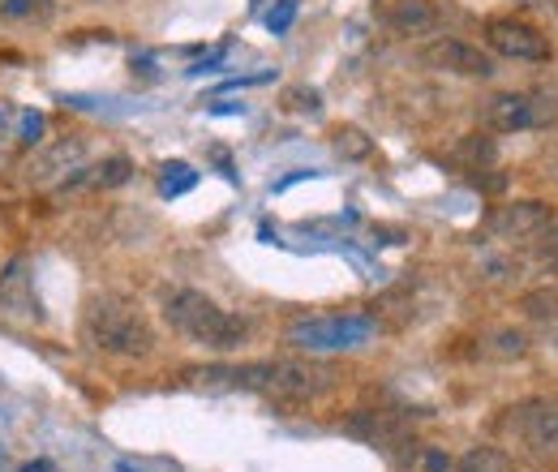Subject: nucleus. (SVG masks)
I'll return each instance as SVG.
<instances>
[{"label": "nucleus", "mask_w": 558, "mask_h": 472, "mask_svg": "<svg viewBox=\"0 0 558 472\" xmlns=\"http://www.w3.org/2000/svg\"><path fill=\"white\" fill-rule=\"evenodd\" d=\"M409 472H456V460L442 451V447H417L413 460H409Z\"/></svg>", "instance_id": "21"}, {"label": "nucleus", "mask_w": 558, "mask_h": 472, "mask_svg": "<svg viewBox=\"0 0 558 472\" xmlns=\"http://www.w3.org/2000/svg\"><path fill=\"white\" fill-rule=\"evenodd\" d=\"M292 17H296V0H283L279 9H271V13H267V26H271L276 35H283V31L292 26Z\"/></svg>", "instance_id": "25"}, {"label": "nucleus", "mask_w": 558, "mask_h": 472, "mask_svg": "<svg viewBox=\"0 0 558 472\" xmlns=\"http://www.w3.org/2000/svg\"><path fill=\"white\" fill-rule=\"evenodd\" d=\"M550 206L537 203V198H520V203H507V206H494L489 215V232L502 237V241H533L546 223H550Z\"/></svg>", "instance_id": "11"}, {"label": "nucleus", "mask_w": 558, "mask_h": 472, "mask_svg": "<svg viewBox=\"0 0 558 472\" xmlns=\"http://www.w3.org/2000/svg\"><path fill=\"white\" fill-rule=\"evenodd\" d=\"M82 164H86V142H82V137H61V142H52V146H44V150L35 155V164H31V185H39V190H52V185H57V190H61Z\"/></svg>", "instance_id": "10"}, {"label": "nucleus", "mask_w": 558, "mask_h": 472, "mask_svg": "<svg viewBox=\"0 0 558 472\" xmlns=\"http://www.w3.org/2000/svg\"><path fill=\"white\" fill-rule=\"evenodd\" d=\"M44 130H48V121H44V112H22L17 117V142L22 146H35V142H44Z\"/></svg>", "instance_id": "23"}, {"label": "nucleus", "mask_w": 558, "mask_h": 472, "mask_svg": "<svg viewBox=\"0 0 558 472\" xmlns=\"http://www.w3.org/2000/svg\"><path fill=\"white\" fill-rule=\"evenodd\" d=\"M378 331L369 314H323V318H301L288 327V343L301 352H356Z\"/></svg>", "instance_id": "4"}, {"label": "nucleus", "mask_w": 558, "mask_h": 472, "mask_svg": "<svg viewBox=\"0 0 558 472\" xmlns=\"http://www.w3.org/2000/svg\"><path fill=\"white\" fill-rule=\"evenodd\" d=\"M52 17V0H0V22H44Z\"/></svg>", "instance_id": "19"}, {"label": "nucleus", "mask_w": 558, "mask_h": 472, "mask_svg": "<svg viewBox=\"0 0 558 472\" xmlns=\"http://www.w3.org/2000/svg\"><path fill=\"white\" fill-rule=\"evenodd\" d=\"M130 177H134V164H130L125 155H108L104 164H82L61 190H65V194H70V190H117V185H125Z\"/></svg>", "instance_id": "12"}, {"label": "nucleus", "mask_w": 558, "mask_h": 472, "mask_svg": "<svg viewBox=\"0 0 558 472\" xmlns=\"http://www.w3.org/2000/svg\"><path fill=\"white\" fill-rule=\"evenodd\" d=\"M520 9H558V0H515Z\"/></svg>", "instance_id": "28"}, {"label": "nucleus", "mask_w": 558, "mask_h": 472, "mask_svg": "<svg viewBox=\"0 0 558 472\" xmlns=\"http://www.w3.org/2000/svg\"><path fill=\"white\" fill-rule=\"evenodd\" d=\"M336 150H340L344 159H365V155L374 150V142L361 134V130H352L349 125V130H340V134H336Z\"/></svg>", "instance_id": "22"}, {"label": "nucleus", "mask_w": 558, "mask_h": 472, "mask_svg": "<svg viewBox=\"0 0 558 472\" xmlns=\"http://www.w3.org/2000/svg\"><path fill=\"white\" fill-rule=\"evenodd\" d=\"M82 339L95 352L125 356V361L150 356V348H155V331H150L146 314L125 296H95L82 318Z\"/></svg>", "instance_id": "3"}, {"label": "nucleus", "mask_w": 558, "mask_h": 472, "mask_svg": "<svg viewBox=\"0 0 558 472\" xmlns=\"http://www.w3.org/2000/svg\"><path fill=\"white\" fill-rule=\"evenodd\" d=\"M421 61H425V69L456 73V77H494V73H498V65H494V57H489L486 48L464 44V39H451V35L434 39V44L421 52Z\"/></svg>", "instance_id": "8"}, {"label": "nucleus", "mask_w": 558, "mask_h": 472, "mask_svg": "<svg viewBox=\"0 0 558 472\" xmlns=\"http://www.w3.org/2000/svg\"><path fill=\"white\" fill-rule=\"evenodd\" d=\"M22 472H48V464L39 460V464H26V469H22Z\"/></svg>", "instance_id": "29"}, {"label": "nucleus", "mask_w": 558, "mask_h": 472, "mask_svg": "<svg viewBox=\"0 0 558 472\" xmlns=\"http://www.w3.org/2000/svg\"><path fill=\"white\" fill-rule=\"evenodd\" d=\"M283 108H292V112H318V90L314 86H288L283 90Z\"/></svg>", "instance_id": "24"}, {"label": "nucleus", "mask_w": 558, "mask_h": 472, "mask_svg": "<svg viewBox=\"0 0 558 472\" xmlns=\"http://www.w3.org/2000/svg\"><path fill=\"white\" fill-rule=\"evenodd\" d=\"M486 125L494 134H524L558 125V104L542 95H494L486 104Z\"/></svg>", "instance_id": "6"}, {"label": "nucleus", "mask_w": 558, "mask_h": 472, "mask_svg": "<svg viewBox=\"0 0 558 472\" xmlns=\"http://www.w3.org/2000/svg\"><path fill=\"white\" fill-rule=\"evenodd\" d=\"M498 429L537 456H558V400H524L498 416Z\"/></svg>", "instance_id": "5"}, {"label": "nucleus", "mask_w": 558, "mask_h": 472, "mask_svg": "<svg viewBox=\"0 0 558 472\" xmlns=\"http://www.w3.org/2000/svg\"><path fill=\"white\" fill-rule=\"evenodd\" d=\"M194 185H198V172H194L190 164L177 159V164H163V168H159V194H163V198H181V194H190Z\"/></svg>", "instance_id": "18"}, {"label": "nucleus", "mask_w": 558, "mask_h": 472, "mask_svg": "<svg viewBox=\"0 0 558 472\" xmlns=\"http://www.w3.org/2000/svg\"><path fill=\"white\" fill-rule=\"evenodd\" d=\"M387 22L400 31V35H434L438 31V4L434 0H396Z\"/></svg>", "instance_id": "14"}, {"label": "nucleus", "mask_w": 558, "mask_h": 472, "mask_svg": "<svg viewBox=\"0 0 558 472\" xmlns=\"http://www.w3.org/2000/svg\"><path fill=\"white\" fill-rule=\"evenodd\" d=\"M163 318L172 331H181L185 339L203 343L210 352H232L250 336V327L236 314H228L215 296L198 292V288H172L163 296Z\"/></svg>", "instance_id": "2"}, {"label": "nucleus", "mask_w": 558, "mask_h": 472, "mask_svg": "<svg viewBox=\"0 0 558 472\" xmlns=\"http://www.w3.org/2000/svg\"><path fill=\"white\" fill-rule=\"evenodd\" d=\"M520 310H524L533 323H542L546 331H555L558 327V288H533V292H524Z\"/></svg>", "instance_id": "17"}, {"label": "nucleus", "mask_w": 558, "mask_h": 472, "mask_svg": "<svg viewBox=\"0 0 558 472\" xmlns=\"http://www.w3.org/2000/svg\"><path fill=\"white\" fill-rule=\"evenodd\" d=\"M486 44H489V52H498V57H507V61H529V65L555 57V44H550L533 22H520V17H489Z\"/></svg>", "instance_id": "7"}, {"label": "nucleus", "mask_w": 558, "mask_h": 472, "mask_svg": "<svg viewBox=\"0 0 558 472\" xmlns=\"http://www.w3.org/2000/svg\"><path fill=\"white\" fill-rule=\"evenodd\" d=\"M456 472H515V464L502 447H469L456 460Z\"/></svg>", "instance_id": "16"}, {"label": "nucleus", "mask_w": 558, "mask_h": 472, "mask_svg": "<svg viewBox=\"0 0 558 472\" xmlns=\"http://www.w3.org/2000/svg\"><path fill=\"white\" fill-rule=\"evenodd\" d=\"M344 434L387 447V443L404 438V421H400L396 412H383V408H356L349 421H344Z\"/></svg>", "instance_id": "13"}, {"label": "nucleus", "mask_w": 558, "mask_h": 472, "mask_svg": "<svg viewBox=\"0 0 558 472\" xmlns=\"http://www.w3.org/2000/svg\"><path fill=\"white\" fill-rule=\"evenodd\" d=\"M17 117H22V112H17V108H13L9 99H0V142L17 134Z\"/></svg>", "instance_id": "26"}, {"label": "nucleus", "mask_w": 558, "mask_h": 472, "mask_svg": "<svg viewBox=\"0 0 558 472\" xmlns=\"http://www.w3.org/2000/svg\"><path fill=\"white\" fill-rule=\"evenodd\" d=\"M489 352H494V356H502V361L524 356V352H529V336H524V331H515V327H498V331L489 336Z\"/></svg>", "instance_id": "20"}, {"label": "nucleus", "mask_w": 558, "mask_h": 472, "mask_svg": "<svg viewBox=\"0 0 558 472\" xmlns=\"http://www.w3.org/2000/svg\"><path fill=\"white\" fill-rule=\"evenodd\" d=\"M336 383H340V370L327 365V361H314V352H310V361L305 356H292V361L232 365V387L236 391H263V396H276V400H288V404L318 400Z\"/></svg>", "instance_id": "1"}, {"label": "nucleus", "mask_w": 558, "mask_h": 472, "mask_svg": "<svg viewBox=\"0 0 558 472\" xmlns=\"http://www.w3.org/2000/svg\"><path fill=\"white\" fill-rule=\"evenodd\" d=\"M0 318L9 323H44V305L35 292V275L26 258H13L0 270Z\"/></svg>", "instance_id": "9"}, {"label": "nucleus", "mask_w": 558, "mask_h": 472, "mask_svg": "<svg viewBox=\"0 0 558 472\" xmlns=\"http://www.w3.org/2000/svg\"><path fill=\"white\" fill-rule=\"evenodd\" d=\"M451 159H456V164H464L469 172H482V168H489V164L498 159V146H494V137L469 134V137H460V142H456Z\"/></svg>", "instance_id": "15"}, {"label": "nucleus", "mask_w": 558, "mask_h": 472, "mask_svg": "<svg viewBox=\"0 0 558 472\" xmlns=\"http://www.w3.org/2000/svg\"><path fill=\"white\" fill-rule=\"evenodd\" d=\"M473 185H477V190H502V185H507V181H502V177H477V181H473Z\"/></svg>", "instance_id": "27"}, {"label": "nucleus", "mask_w": 558, "mask_h": 472, "mask_svg": "<svg viewBox=\"0 0 558 472\" xmlns=\"http://www.w3.org/2000/svg\"><path fill=\"white\" fill-rule=\"evenodd\" d=\"M117 472H134V469H130V464H117Z\"/></svg>", "instance_id": "30"}]
</instances>
